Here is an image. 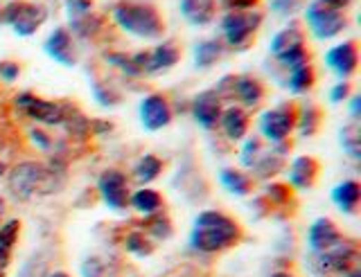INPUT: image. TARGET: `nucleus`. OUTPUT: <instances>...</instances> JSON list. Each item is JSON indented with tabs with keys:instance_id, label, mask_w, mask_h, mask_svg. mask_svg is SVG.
<instances>
[{
	"instance_id": "1",
	"label": "nucleus",
	"mask_w": 361,
	"mask_h": 277,
	"mask_svg": "<svg viewBox=\"0 0 361 277\" xmlns=\"http://www.w3.org/2000/svg\"><path fill=\"white\" fill-rule=\"evenodd\" d=\"M242 237L240 226L235 219L226 217L217 210H206L195 219V230L190 235V246L199 252H219L237 243Z\"/></svg>"
},
{
	"instance_id": "2",
	"label": "nucleus",
	"mask_w": 361,
	"mask_h": 277,
	"mask_svg": "<svg viewBox=\"0 0 361 277\" xmlns=\"http://www.w3.org/2000/svg\"><path fill=\"white\" fill-rule=\"evenodd\" d=\"M113 18L122 32L145 39V41H156L163 37L165 32V20L158 14L154 5L147 3H133V0H122L113 7Z\"/></svg>"
},
{
	"instance_id": "3",
	"label": "nucleus",
	"mask_w": 361,
	"mask_h": 277,
	"mask_svg": "<svg viewBox=\"0 0 361 277\" xmlns=\"http://www.w3.org/2000/svg\"><path fill=\"white\" fill-rule=\"evenodd\" d=\"M355 259H357V246L353 241L341 239L332 248L312 252L310 266L319 275H345L350 271V266L355 264Z\"/></svg>"
},
{
	"instance_id": "4",
	"label": "nucleus",
	"mask_w": 361,
	"mask_h": 277,
	"mask_svg": "<svg viewBox=\"0 0 361 277\" xmlns=\"http://www.w3.org/2000/svg\"><path fill=\"white\" fill-rule=\"evenodd\" d=\"M262 12L259 9H244V12H226L221 18L224 39L231 48H244L248 39L262 25Z\"/></svg>"
},
{
	"instance_id": "5",
	"label": "nucleus",
	"mask_w": 361,
	"mask_h": 277,
	"mask_svg": "<svg viewBox=\"0 0 361 277\" xmlns=\"http://www.w3.org/2000/svg\"><path fill=\"white\" fill-rule=\"evenodd\" d=\"M257 129L264 140L282 145L291 136V131L296 129V108H293V104H280L276 108L264 110L257 117Z\"/></svg>"
},
{
	"instance_id": "6",
	"label": "nucleus",
	"mask_w": 361,
	"mask_h": 277,
	"mask_svg": "<svg viewBox=\"0 0 361 277\" xmlns=\"http://www.w3.org/2000/svg\"><path fill=\"white\" fill-rule=\"evenodd\" d=\"M305 20H307V27L312 32V37L319 39V41L336 39L348 27V20H345L343 12L319 5V3L307 5V9H305Z\"/></svg>"
},
{
	"instance_id": "7",
	"label": "nucleus",
	"mask_w": 361,
	"mask_h": 277,
	"mask_svg": "<svg viewBox=\"0 0 361 277\" xmlns=\"http://www.w3.org/2000/svg\"><path fill=\"white\" fill-rule=\"evenodd\" d=\"M48 18V9L34 3H9L3 12V20L18 37H32Z\"/></svg>"
},
{
	"instance_id": "8",
	"label": "nucleus",
	"mask_w": 361,
	"mask_h": 277,
	"mask_svg": "<svg viewBox=\"0 0 361 277\" xmlns=\"http://www.w3.org/2000/svg\"><path fill=\"white\" fill-rule=\"evenodd\" d=\"M48 183H50V172L37 162H23L9 174L11 192L20 198L34 196L37 192H41V187H48Z\"/></svg>"
},
{
	"instance_id": "9",
	"label": "nucleus",
	"mask_w": 361,
	"mask_h": 277,
	"mask_svg": "<svg viewBox=\"0 0 361 277\" xmlns=\"http://www.w3.org/2000/svg\"><path fill=\"white\" fill-rule=\"evenodd\" d=\"M97 190H99V196L102 201H104L106 207L116 210H127L129 207V183H127V176L118 169H109L99 176L97 181Z\"/></svg>"
},
{
	"instance_id": "10",
	"label": "nucleus",
	"mask_w": 361,
	"mask_h": 277,
	"mask_svg": "<svg viewBox=\"0 0 361 277\" xmlns=\"http://www.w3.org/2000/svg\"><path fill=\"white\" fill-rule=\"evenodd\" d=\"M178 57L180 52L174 43H158L154 50L133 54L131 61L140 72H165L169 68H174L178 63Z\"/></svg>"
},
{
	"instance_id": "11",
	"label": "nucleus",
	"mask_w": 361,
	"mask_h": 277,
	"mask_svg": "<svg viewBox=\"0 0 361 277\" xmlns=\"http://www.w3.org/2000/svg\"><path fill=\"white\" fill-rule=\"evenodd\" d=\"M16 108L23 110L30 120L41 122V124H61L66 120L63 106L48 102V99H41L37 95H30V93H23L16 97Z\"/></svg>"
},
{
	"instance_id": "12",
	"label": "nucleus",
	"mask_w": 361,
	"mask_h": 277,
	"mask_svg": "<svg viewBox=\"0 0 361 277\" xmlns=\"http://www.w3.org/2000/svg\"><path fill=\"white\" fill-rule=\"evenodd\" d=\"M325 65L330 68L338 79L348 82L357 72L359 65V48L355 41H343L338 46L325 52Z\"/></svg>"
},
{
	"instance_id": "13",
	"label": "nucleus",
	"mask_w": 361,
	"mask_h": 277,
	"mask_svg": "<svg viewBox=\"0 0 361 277\" xmlns=\"http://www.w3.org/2000/svg\"><path fill=\"white\" fill-rule=\"evenodd\" d=\"M138 113L140 124L149 133L161 131L172 122V108H169V102L163 95H147L140 102Z\"/></svg>"
},
{
	"instance_id": "14",
	"label": "nucleus",
	"mask_w": 361,
	"mask_h": 277,
	"mask_svg": "<svg viewBox=\"0 0 361 277\" xmlns=\"http://www.w3.org/2000/svg\"><path fill=\"white\" fill-rule=\"evenodd\" d=\"M221 99L217 91H206L199 93L192 102V115H195L197 124H201L203 129H214L219 124L221 117Z\"/></svg>"
},
{
	"instance_id": "15",
	"label": "nucleus",
	"mask_w": 361,
	"mask_h": 277,
	"mask_svg": "<svg viewBox=\"0 0 361 277\" xmlns=\"http://www.w3.org/2000/svg\"><path fill=\"white\" fill-rule=\"evenodd\" d=\"M43 50L50 59H54L61 65H75V50H73V37L66 27H56L50 32V37L45 39Z\"/></svg>"
},
{
	"instance_id": "16",
	"label": "nucleus",
	"mask_w": 361,
	"mask_h": 277,
	"mask_svg": "<svg viewBox=\"0 0 361 277\" xmlns=\"http://www.w3.org/2000/svg\"><path fill=\"white\" fill-rule=\"evenodd\" d=\"M341 239H343L341 232H338L332 219H316L307 230V246L312 252L332 248L334 243H338Z\"/></svg>"
},
{
	"instance_id": "17",
	"label": "nucleus",
	"mask_w": 361,
	"mask_h": 277,
	"mask_svg": "<svg viewBox=\"0 0 361 277\" xmlns=\"http://www.w3.org/2000/svg\"><path fill=\"white\" fill-rule=\"evenodd\" d=\"M178 7L190 25L203 27L212 23L214 12H217V0H178Z\"/></svg>"
},
{
	"instance_id": "18",
	"label": "nucleus",
	"mask_w": 361,
	"mask_h": 277,
	"mask_svg": "<svg viewBox=\"0 0 361 277\" xmlns=\"http://www.w3.org/2000/svg\"><path fill=\"white\" fill-rule=\"evenodd\" d=\"M287 176L296 190H310L316 183V176H319V162L312 156H298L291 160Z\"/></svg>"
},
{
	"instance_id": "19",
	"label": "nucleus",
	"mask_w": 361,
	"mask_h": 277,
	"mask_svg": "<svg viewBox=\"0 0 361 277\" xmlns=\"http://www.w3.org/2000/svg\"><path fill=\"white\" fill-rule=\"evenodd\" d=\"M219 124H221V131L226 133V138L233 142H240L248 133V115L240 106H228L226 110H221Z\"/></svg>"
},
{
	"instance_id": "20",
	"label": "nucleus",
	"mask_w": 361,
	"mask_h": 277,
	"mask_svg": "<svg viewBox=\"0 0 361 277\" xmlns=\"http://www.w3.org/2000/svg\"><path fill=\"white\" fill-rule=\"evenodd\" d=\"M20 235V221L9 219L0 226V277H5L9 262H11V250H14L16 241Z\"/></svg>"
},
{
	"instance_id": "21",
	"label": "nucleus",
	"mask_w": 361,
	"mask_h": 277,
	"mask_svg": "<svg viewBox=\"0 0 361 277\" xmlns=\"http://www.w3.org/2000/svg\"><path fill=\"white\" fill-rule=\"evenodd\" d=\"M332 203L341 210L345 214H353L357 205H359V198H361V185L357 181H343L332 187Z\"/></svg>"
},
{
	"instance_id": "22",
	"label": "nucleus",
	"mask_w": 361,
	"mask_h": 277,
	"mask_svg": "<svg viewBox=\"0 0 361 277\" xmlns=\"http://www.w3.org/2000/svg\"><path fill=\"white\" fill-rule=\"evenodd\" d=\"M305 46V34L298 25H287L282 27L280 32H276L274 39H271V52L280 57V54H285L293 48H300Z\"/></svg>"
},
{
	"instance_id": "23",
	"label": "nucleus",
	"mask_w": 361,
	"mask_h": 277,
	"mask_svg": "<svg viewBox=\"0 0 361 277\" xmlns=\"http://www.w3.org/2000/svg\"><path fill=\"white\" fill-rule=\"evenodd\" d=\"M233 91L240 97V102L248 108H255L264 97V88L253 77H237L233 82Z\"/></svg>"
},
{
	"instance_id": "24",
	"label": "nucleus",
	"mask_w": 361,
	"mask_h": 277,
	"mask_svg": "<svg viewBox=\"0 0 361 277\" xmlns=\"http://www.w3.org/2000/svg\"><path fill=\"white\" fill-rule=\"evenodd\" d=\"M129 205L140 214H154L163 207V196L156 190H149V187H140L138 192L129 196Z\"/></svg>"
},
{
	"instance_id": "25",
	"label": "nucleus",
	"mask_w": 361,
	"mask_h": 277,
	"mask_svg": "<svg viewBox=\"0 0 361 277\" xmlns=\"http://www.w3.org/2000/svg\"><path fill=\"white\" fill-rule=\"evenodd\" d=\"M219 183L226 187V192H231L235 196H246L251 192V179L240 169H221Z\"/></svg>"
},
{
	"instance_id": "26",
	"label": "nucleus",
	"mask_w": 361,
	"mask_h": 277,
	"mask_svg": "<svg viewBox=\"0 0 361 277\" xmlns=\"http://www.w3.org/2000/svg\"><path fill=\"white\" fill-rule=\"evenodd\" d=\"M161 172H163V160L152 156V153L142 156L138 162H135V167H133V176H135V181H138L140 185H147V183L156 181L158 176H161Z\"/></svg>"
},
{
	"instance_id": "27",
	"label": "nucleus",
	"mask_w": 361,
	"mask_h": 277,
	"mask_svg": "<svg viewBox=\"0 0 361 277\" xmlns=\"http://www.w3.org/2000/svg\"><path fill=\"white\" fill-rule=\"evenodd\" d=\"M224 54V46L219 41H201L195 48V63L199 68H210L214 65Z\"/></svg>"
},
{
	"instance_id": "28",
	"label": "nucleus",
	"mask_w": 361,
	"mask_h": 277,
	"mask_svg": "<svg viewBox=\"0 0 361 277\" xmlns=\"http://www.w3.org/2000/svg\"><path fill=\"white\" fill-rule=\"evenodd\" d=\"M314 82H316L314 68L307 63V65H300V68H296V70H291V72H289L287 88H289L291 93L300 95V93H307L310 88L314 86Z\"/></svg>"
},
{
	"instance_id": "29",
	"label": "nucleus",
	"mask_w": 361,
	"mask_h": 277,
	"mask_svg": "<svg viewBox=\"0 0 361 277\" xmlns=\"http://www.w3.org/2000/svg\"><path fill=\"white\" fill-rule=\"evenodd\" d=\"M321 115L312 104L302 106L300 110H296V129L302 133V136H314L316 127H319Z\"/></svg>"
},
{
	"instance_id": "30",
	"label": "nucleus",
	"mask_w": 361,
	"mask_h": 277,
	"mask_svg": "<svg viewBox=\"0 0 361 277\" xmlns=\"http://www.w3.org/2000/svg\"><path fill=\"white\" fill-rule=\"evenodd\" d=\"M276 59H278V63L282 65V68L291 72V70L300 68V65L310 63V52L305 50V46H300V48H293V50H289L285 54H280V57H276Z\"/></svg>"
},
{
	"instance_id": "31",
	"label": "nucleus",
	"mask_w": 361,
	"mask_h": 277,
	"mask_svg": "<svg viewBox=\"0 0 361 277\" xmlns=\"http://www.w3.org/2000/svg\"><path fill=\"white\" fill-rule=\"evenodd\" d=\"M341 145L348 156L359 158V129L355 124L341 129Z\"/></svg>"
},
{
	"instance_id": "32",
	"label": "nucleus",
	"mask_w": 361,
	"mask_h": 277,
	"mask_svg": "<svg viewBox=\"0 0 361 277\" xmlns=\"http://www.w3.org/2000/svg\"><path fill=\"white\" fill-rule=\"evenodd\" d=\"M262 156V147H259V138H246L244 149H242V162L246 167H253L257 158Z\"/></svg>"
},
{
	"instance_id": "33",
	"label": "nucleus",
	"mask_w": 361,
	"mask_h": 277,
	"mask_svg": "<svg viewBox=\"0 0 361 277\" xmlns=\"http://www.w3.org/2000/svg\"><path fill=\"white\" fill-rule=\"evenodd\" d=\"M106 63L111 65H116V68H120L122 72H127V75H140V70L135 68V63L131 61V57H127V54H122V52H111L106 54Z\"/></svg>"
},
{
	"instance_id": "34",
	"label": "nucleus",
	"mask_w": 361,
	"mask_h": 277,
	"mask_svg": "<svg viewBox=\"0 0 361 277\" xmlns=\"http://www.w3.org/2000/svg\"><path fill=\"white\" fill-rule=\"evenodd\" d=\"M271 12L278 16H293L302 7L300 0H269Z\"/></svg>"
},
{
	"instance_id": "35",
	"label": "nucleus",
	"mask_w": 361,
	"mask_h": 277,
	"mask_svg": "<svg viewBox=\"0 0 361 277\" xmlns=\"http://www.w3.org/2000/svg\"><path fill=\"white\" fill-rule=\"evenodd\" d=\"M88 14H93V0H68V16H71V20Z\"/></svg>"
},
{
	"instance_id": "36",
	"label": "nucleus",
	"mask_w": 361,
	"mask_h": 277,
	"mask_svg": "<svg viewBox=\"0 0 361 277\" xmlns=\"http://www.w3.org/2000/svg\"><path fill=\"white\" fill-rule=\"evenodd\" d=\"M127 250L129 252H135V255H149L152 252V246L147 243V239L142 237V235H138V232H133V235H129L127 237Z\"/></svg>"
},
{
	"instance_id": "37",
	"label": "nucleus",
	"mask_w": 361,
	"mask_h": 277,
	"mask_svg": "<svg viewBox=\"0 0 361 277\" xmlns=\"http://www.w3.org/2000/svg\"><path fill=\"white\" fill-rule=\"evenodd\" d=\"M48 271H45V264L43 262H37V259H30L20 266L18 271V277H45Z\"/></svg>"
},
{
	"instance_id": "38",
	"label": "nucleus",
	"mask_w": 361,
	"mask_h": 277,
	"mask_svg": "<svg viewBox=\"0 0 361 277\" xmlns=\"http://www.w3.org/2000/svg\"><path fill=\"white\" fill-rule=\"evenodd\" d=\"M257 0H221L226 12H244V9H255Z\"/></svg>"
},
{
	"instance_id": "39",
	"label": "nucleus",
	"mask_w": 361,
	"mask_h": 277,
	"mask_svg": "<svg viewBox=\"0 0 361 277\" xmlns=\"http://www.w3.org/2000/svg\"><path fill=\"white\" fill-rule=\"evenodd\" d=\"M350 97V84L348 82H338L332 86V91H330V102L332 104H341L345 102V99Z\"/></svg>"
},
{
	"instance_id": "40",
	"label": "nucleus",
	"mask_w": 361,
	"mask_h": 277,
	"mask_svg": "<svg viewBox=\"0 0 361 277\" xmlns=\"http://www.w3.org/2000/svg\"><path fill=\"white\" fill-rule=\"evenodd\" d=\"M18 75H20L18 63H14V61H5V63H0V79H5L7 84H11L14 79H18Z\"/></svg>"
},
{
	"instance_id": "41",
	"label": "nucleus",
	"mask_w": 361,
	"mask_h": 277,
	"mask_svg": "<svg viewBox=\"0 0 361 277\" xmlns=\"http://www.w3.org/2000/svg\"><path fill=\"white\" fill-rule=\"evenodd\" d=\"M319 5H325V7H332V9H338V12H343L345 7L353 5V0H316Z\"/></svg>"
},
{
	"instance_id": "42",
	"label": "nucleus",
	"mask_w": 361,
	"mask_h": 277,
	"mask_svg": "<svg viewBox=\"0 0 361 277\" xmlns=\"http://www.w3.org/2000/svg\"><path fill=\"white\" fill-rule=\"evenodd\" d=\"M32 140H34V142H39V147H41V149H48V145H50V140L43 136V131H32Z\"/></svg>"
},
{
	"instance_id": "43",
	"label": "nucleus",
	"mask_w": 361,
	"mask_h": 277,
	"mask_svg": "<svg viewBox=\"0 0 361 277\" xmlns=\"http://www.w3.org/2000/svg\"><path fill=\"white\" fill-rule=\"evenodd\" d=\"M359 108H361V97H353V102H350V115L353 120H359Z\"/></svg>"
},
{
	"instance_id": "44",
	"label": "nucleus",
	"mask_w": 361,
	"mask_h": 277,
	"mask_svg": "<svg viewBox=\"0 0 361 277\" xmlns=\"http://www.w3.org/2000/svg\"><path fill=\"white\" fill-rule=\"evenodd\" d=\"M45 277H71V275H68V273H63V271H56V273H48V275H45Z\"/></svg>"
},
{
	"instance_id": "45",
	"label": "nucleus",
	"mask_w": 361,
	"mask_h": 277,
	"mask_svg": "<svg viewBox=\"0 0 361 277\" xmlns=\"http://www.w3.org/2000/svg\"><path fill=\"white\" fill-rule=\"evenodd\" d=\"M345 277H361V273H359V271H348Z\"/></svg>"
},
{
	"instance_id": "46",
	"label": "nucleus",
	"mask_w": 361,
	"mask_h": 277,
	"mask_svg": "<svg viewBox=\"0 0 361 277\" xmlns=\"http://www.w3.org/2000/svg\"><path fill=\"white\" fill-rule=\"evenodd\" d=\"M271 277H293V275H291V273H274Z\"/></svg>"
},
{
	"instance_id": "47",
	"label": "nucleus",
	"mask_w": 361,
	"mask_h": 277,
	"mask_svg": "<svg viewBox=\"0 0 361 277\" xmlns=\"http://www.w3.org/2000/svg\"><path fill=\"white\" fill-rule=\"evenodd\" d=\"M5 174V165L3 162H0V176H3Z\"/></svg>"
}]
</instances>
